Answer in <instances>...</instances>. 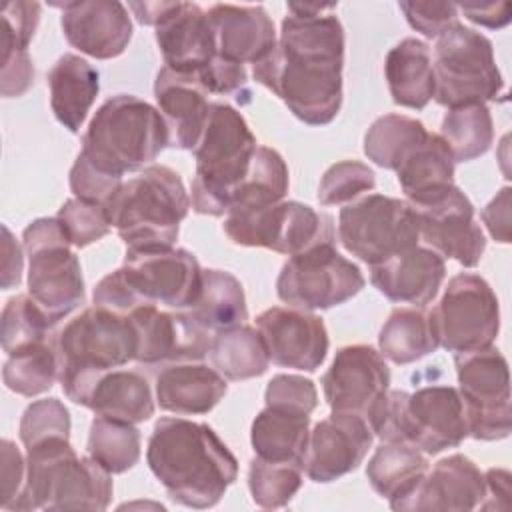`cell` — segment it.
Instances as JSON below:
<instances>
[{"label": "cell", "mask_w": 512, "mask_h": 512, "mask_svg": "<svg viewBox=\"0 0 512 512\" xmlns=\"http://www.w3.org/2000/svg\"><path fill=\"white\" fill-rule=\"evenodd\" d=\"M268 356L276 366L316 372L328 354L324 320L308 310L272 306L256 316Z\"/></svg>", "instance_id": "cell-20"}, {"label": "cell", "mask_w": 512, "mask_h": 512, "mask_svg": "<svg viewBox=\"0 0 512 512\" xmlns=\"http://www.w3.org/2000/svg\"><path fill=\"white\" fill-rule=\"evenodd\" d=\"M428 136L426 126L406 114H384L364 134V154L376 166L396 170L404 156Z\"/></svg>", "instance_id": "cell-40"}, {"label": "cell", "mask_w": 512, "mask_h": 512, "mask_svg": "<svg viewBox=\"0 0 512 512\" xmlns=\"http://www.w3.org/2000/svg\"><path fill=\"white\" fill-rule=\"evenodd\" d=\"M24 248L14 240L8 226H2V290H10L22 280Z\"/></svg>", "instance_id": "cell-57"}, {"label": "cell", "mask_w": 512, "mask_h": 512, "mask_svg": "<svg viewBox=\"0 0 512 512\" xmlns=\"http://www.w3.org/2000/svg\"><path fill=\"white\" fill-rule=\"evenodd\" d=\"M384 76L390 96L398 106L422 110L434 98L430 48L418 38H404L388 50Z\"/></svg>", "instance_id": "cell-31"}, {"label": "cell", "mask_w": 512, "mask_h": 512, "mask_svg": "<svg viewBox=\"0 0 512 512\" xmlns=\"http://www.w3.org/2000/svg\"><path fill=\"white\" fill-rule=\"evenodd\" d=\"M72 242L54 218H36L22 232L28 256V294L44 310L52 326L84 302V278Z\"/></svg>", "instance_id": "cell-9"}, {"label": "cell", "mask_w": 512, "mask_h": 512, "mask_svg": "<svg viewBox=\"0 0 512 512\" xmlns=\"http://www.w3.org/2000/svg\"><path fill=\"white\" fill-rule=\"evenodd\" d=\"M510 200H512V190H510V186H504L484 206V210L480 214L488 234L500 244L510 242Z\"/></svg>", "instance_id": "cell-55"}, {"label": "cell", "mask_w": 512, "mask_h": 512, "mask_svg": "<svg viewBox=\"0 0 512 512\" xmlns=\"http://www.w3.org/2000/svg\"><path fill=\"white\" fill-rule=\"evenodd\" d=\"M140 430L122 420L96 416L88 432V456L102 464L110 474H122L140 460Z\"/></svg>", "instance_id": "cell-41"}, {"label": "cell", "mask_w": 512, "mask_h": 512, "mask_svg": "<svg viewBox=\"0 0 512 512\" xmlns=\"http://www.w3.org/2000/svg\"><path fill=\"white\" fill-rule=\"evenodd\" d=\"M258 144L244 116L224 102H212L196 144V176L190 204L196 214L226 216L234 188L250 170Z\"/></svg>", "instance_id": "cell-6"}, {"label": "cell", "mask_w": 512, "mask_h": 512, "mask_svg": "<svg viewBox=\"0 0 512 512\" xmlns=\"http://www.w3.org/2000/svg\"><path fill=\"white\" fill-rule=\"evenodd\" d=\"M380 354L394 364L416 362L438 348L428 314L416 308H396L378 334Z\"/></svg>", "instance_id": "cell-38"}, {"label": "cell", "mask_w": 512, "mask_h": 512, "mask_svg": "<svg viewBox=\"0 0 512 512\" xmlns=\"http://www.w3.org/2000/svg\"><path fill=\"white\" fill-rule=\"evenodd\" d=\"M56 218L62 222L72 246L76 248H86L110 232L106 208L76 196L60 206Z\"/></svg>", "instance_id": "cell-47"}, {"label": "cell", "mask_w": 512, "mask_h": 512, "mask_svg": "<svg viewBox=\"0 0 512 512\" xmlns=\"http://www.w3.org/2000/svg\"><path fill=\"white\" fill-rule=\"evenodd\" d=\"M104 208L126 250H162L174 246L192 204L180 174L152 164L122 182Z\"/></svg>", "instance_id": "cell-5"}, {"label": "cell", "mask_w": 512, "mask_h": 512, "mask_svg": "<svg viewBox=\"0 0 512 512\" xmlns=\"http://www.w3.org/2000/svg\"><path fill=\"white\" fill-rule=\"evenodd\" d=\"M196 76L208 94H234L240 92L248 82L246 66L220 56H214L210 64L204 66Z\"/></svg>", "instance_id": "cell-53"}, {"label": "cell", "mask_w": 512, "mask_h": 512, "mask_svg": "<svg viewBox=\"0 0 512 512\" xmlns=\"http://www.w3.org/2000/svg\"><path fill=\"white\" fill-rule=\"evenodd\" d=\"M52 322L30 294L12 296L2 310V348L8 356L46 342Z\"/></svg>", "instance_id": "cell-43"}, {"label": "cell", "mask_w": 512, "mask_h": 512, "mask_svg": "<svg viewBox=\"0 0 512 512\" xmlns=\"http://www.w3.org/2000/svg\"><path fill=\"white\" fill-rule=\"evenodd\" d=\"M310 440V414L266 406L252 422L250 442L256 456L304 468Z\"/></svg>", "instance_id": "cell-32"}, {"label": "cell", "mask_w": 512, "mask_h": 512, "mask_svg": "<svg viewBox=\"0 0 512 512\" xmlns=\"http://www.w3.org/2000/svg\"><path fill=\"white\" fill-rule=\"evenodd\" d=\"M40 10L38 2L16 0L8 2L2 8V48H18L28 50L30 40L36 34L40 24Z\"/></svg>", "instance_id": "cell-50"}, {"label": "cell", "mask_w": 512, "mask_h": 512, "mask_svg": "<svg viewBox=\"0 0 512 512\" xmlns=\"http://www.w3.org/2000/svg\"><path fill=\"white\" fill-rule=\"evenodd\" d=\"M124 180L112 178L98 168H94L86 158L80 154L76 156L72 168H70V190L76 198L102 204L118 190V186Z\"/></svg>", "instance_id": "cell-51"}, {"label": "cell", "mask_w": 512, "mask_h": 512, "mask_svg": "<svg viewBox=\"0 0 512 512\" xmlns=\"http://www.w3.org/2000/svg\"><path fill=\"white\" fill-rule=\"evenodd\" d=\"M428 318L438 346L454 354L492 346L500 330L498 298L490 284L472 272L450 278Z\"/></svg>", "instance_id": "cell-13"}, {"label": "cell", "mask_w": 512, "mask_h": 512, "mask_svg": "<svg viewBox=\"0 0 512 512\" xmlns=\"http://www.w3.org/2000/svg\"><path fill=\"white\" fill-rule=\"evenodd\" d=\"M222 228L238 246L268 248L286 256L336 240L332 216L296 200H280L258 210L230 212Z\"/></svg>", "instance_id": "cell-12"}, {"label": "cell", "mask_w": 512, "mask_h": 512, "mask_svg": "<svg viewBox=\"0 0 512 512\" xmlns=\"http://www.w3.org/2000/svg\"><path fill=\"white\" fill-rule=\"evenodd\" d=\"M60 26L70 46L96 60L120 56L132 40V20L122 2L84 0L58 4Z\"/></svg>", "instance_id": "cell-22"}, {"label": "cell", "mask_w": 512, "mask_h": 512, "mask_svg": "<svg viewBox=\"0 0 512 512\" xmlns=\"http://www.w3.org/2000/svg\"><path fill=\"white\" fill-rule=\"evenodd\" d=\"M216 56L236 64H258L276 46L274 22L262 6L214 4L208 10Z\"/></svg>", "instance_id": "cell-25"}, {"label": "cell", "mask_w": 512, "mask_h": 512, "mask_svg": "<svg viewBox=\"0 0 512 512\" xmlns=\"http://www.w3.org/2000/svg\"><path fill=\"white\" fill-rule=\"evenodd\" d=\"M2 502L4 510H10L12 502L20 494L26 480V458L12 440H2Z\"/></svg>", "instance_id": "cell-54"}, {"label": "cell", "mask_w": 512, "mask_h": 512, "mask_svg": "<svg viewBox=\"0 0 512 512\" xmlns=\"http://www.w3.org/2000/svg\"><path fill=\"white\" fill-rule=\"evenodd\" d=\"M454 158L440 134L428 136L416 144L394 170L408 204L426 200L428 196L454 184Z\"/></svg>", "instance_id": "cell-34"}, {"label": "cell", "mask_w": 512, "mask_h": 512, "mask_svg": "<svg viewBox=\"0 0 512 512\" xmlns=\"http://www.w3.org/2000/svg\"><path fill=\"white\" fill-rule=\"evenodd\" d=\"M266 406L312 414L318 406V392L310 378L298 374H276L264 392Z\"/></svg>", "instance_id": "cell-48"}, {"label": "cell", "mask_w": 512, "mask_h": 512, "mask_svg": "<svg viewBox=\"0 0 512 512\" xmlns=\"http://www.w3.org/2000/svg\"><path fill=\"white\" fill-rule=\"evenodd\" d=\"M62 390L120 368L136 358L138 338L128 314L90 306L74 316L54 340Z\"/></svg>", "instance_id": "cell-8"}, {"label": "cell", "mask_w": 512, "mask_h": 512, "mask_svg": "<svg viewBox=\"0 0 512 512\" xmlns=\"http://www.w3.org/2000/svg\"><path fill=\"white\" fill-rule=\"evenodd\" d=\"M302 466L254 456L248 466V490L256 506L282 508L302 486Z\"/></svg>", "instance_id": "cell-44"}, {"label": "cell", "mask_w": 512, "mask_h": 512, "mask_svg": "<svg viewBox=\"0 0 512 512\" xmlns=\"http://www.w3.org/2000/svg\"><path fill=\"white\" fill-rule=\"evenodd\" d=\"M432 70L434 100L444 108L486 104L504 88L492 42L460 22L438 36Z\"/></svg>", "instance_id": "cell-10"}, {"label": "cell", "mask_w": 512, "mask_h": 512, "mask_svg": "<svg viewBox=\"0 0 512 512\" xmlns=\"http://www.w3.org/2000/svg\"><path fill=\"white\" fill-rule=\"evenodd\" d=\"M486 494L480 468L464 454H452L434 464L410 494L390 504L392 510H474Z\"/></svg>", "instance_id": "cell-23"}, {"label": "cell", "mask_w": 512, "mask_h": 512, "mask_svg": "<svg viewBox=\"0 0 512 512\" xmlns=\"http://www.w3.org/2000/svg\"><path fill=\"white\" fill-rule=\"evenodd\" d=\"M74 404L90 408L96 416L140 424L154 414L148 380L136 370H108L96 374L78 394Z\"/></svg>", "instance_id": "cell-29"}, {"label": "cell", "mask_w": 512, "mask_h": 512, "mask_svg": "<svg viewBox=\"0 0 512 512\" xmlns=\"http://www.w3.org/2000/svg\"><path fill=\"white\" fill-rule=\"evenodd\" d=\"M444 276V258L424 246H414L382 264L370 266L372 286L398 304H430L436 298Z\"/></svg>", "instance_id": "cell-27"}, {"label": "cell", "mask_w": 512, "mask_h": 512, "mask_svg": "<svg viewBox=\"0 0 512 512\" xmlns=\"http://www.w3.org/2000/svg\"><path fill=\"white\" fill-rule=\"evenodd\" d=\"M338 240L346 252L376 266L418 246L420 232L416 214L406 200L364 194L340 210Z\"/></svg>", "instance_id": "cell-11"}, {"label": "cell", "mask_w": 512, "mask_h": 512, "mask_svg": "<svg viewBox=\"0 0 512 512\" xmlns=\"http://www.w3.org/2000/svg\"><path fill=\"white\" fill-rule=\"evenodd\" d=\"M408 24L426 38H438L458 24V6L454 2H398Z\"/></svg>", "instance_id": "cell-49"}, {"label": "cell", "mask_w": 512, "mask_h": 512, "mask_svg": "<svg viewBox=\"0 0 512 512\" xmlns=\"http://www.w3.org/2000/svg\"><path fill=\"white\" fill-rule=\"evenodd\" d=\"M370 428L382 442H404L432 456L468 436L464 404L452 386H424L412 394L390 390Z\"/></svg>", "instance_id": "cell-7"}, {"label": "cell", "mask_w": 512, "mask_h": 512, "mask_svg": "<svg viewBox=\"0 0 512 512\" xmlns=\"http://www.w3.org/2000/svg\"><path fill=\"white\" fill-rule=\"evenodd\" d=\"M130 320L136 330V362H196L208 354L210 334L202 330L184 310L166 312L154 304L132 310Z\"/></svg>", "instance_id": "cell-21"}, {"label": "cell", "mask_w": 512, "mask_h": 512, "mask_svg": "<svg viewBox=\"0 0 512 512\" xmlns=\"http://www.w3.org/2000/svg\"><path fill=\"white\" fill-rule=\"evenodd\" d=\"M170 146L168 126L158 108L132 94L108 98L82 134L80 156L100 172L124 180V174L152 166Z\"/></svg>", "instance_id": "cell-3"}, {"label": "cell", "mask_w": 512, "mask_h": 512, "mask_svg": "<svg viewBox=\"0 0 512 512\" xmlns=\"http://www.w3.org/2000/svg\"><path fill=\"white\" fill-rule=\"evenodd\" d=\"M420 238L442 258L474 268L486 250V236L474 220V206L458 186H448L422 202L410 204Z\"/></svg>", "instance_id": "cell-18"}, {"label": "cell", "mask_w": 512, "mask_h": 512, "mask_svg": "<svg viewBox=\"0 0 512 512\" xmlns=\"http://www.w3.org/2000/svg\"><path fill=\"white\" fill-rule=\"evenodd\" d=\"M164 66L184 74H198L216 56V38L208 12L194 2H174L154 26Z\"/></svg>", "instance_id": "cell-24"}, {"label": "cell", "mask_w": 512, "mask_h": 512, "mask_svg": "<svg viewBox=\"0 0 512 512\" xmlns=\"http://www.w3.org/2000/svg\"><path fill=\"white\" fill-rule=\"evenodd\" d=\"M364 284L360 268L344 258L334 242H322L284 262L276 294L292 308L328 310L354 298Z\"/></svg>", "instance_id": "cell-14"}, {"label": "cell", "mask_w": 512, "mask_h": 512, "mask_svg": "<svg viewBox=\"0 0 512 512\" xmlns=\"http://www.w3.org/2000/svg\"><path fill=\"white\" fill-rule=\"evenodd\" d=\"M288 184V166L284 158L268 146H258L248 174L230 196L226 214L258 210L276 204L288 194Z\"/></svg>", "instance_id": "cell-37"}, {"label": "cell", "mask_w": 512, "mask_h": 512, "mask_svg": "<svg viewBox=\"0 0 512 512\" xmlns=\"http://www.w3.org/2000/svg\"><path fill=\"white\" fill-rule=\"evenodd\" d=\"M208 358L226 380L234 382L258 378L270 366L262 334L246 324L212 334Z\"/></svg>", "instance_id": "cell-36"}, {"label": "cell", "mask_w": 512, "mask_h": 512, "mask_svg": "<svg viewBox=\"0 0 512 512\" xmlns=\"http://www.w3.org/2000/svg\"><path fill=\"white\" fill-rule=\"evenodd\" d=\"M34 84V64L28 50L2 48V86L4 98H18Z\"/></svg>", "instance_id": "cell-52"}, {"label": "cell", "mask_w": 512, "mask_h": 512, "mask_svg": "<svg viewBox=\"0 0 512 512\" xmlns=\"http://www.w3.org/2000/svg\"><path fill=\"white\" fill-rule=\"evenodd\" d=\"M440 138L450 148L454 162H470L484 156L494 142L488 106L472 102L448 108L440 124Z\"/></svg>", "instance_id": "cell-39"}, {"label": "cell", "mask_w": 512, "mask_h": 512, "mask_svg": "<svg viewBox=\"0 0 512 512\" xmlns=\"http://www.w3.org/2000/svg\"><path fill=\"white\" fill-rule=\"evenodd\" d=\"M140 306L162 304L174 310L192 306L200 292L202 268L184 248L126 250L118 268Z\"/></svg>", "instance_id": "cell-16"}, {"label": "cell", "mask_w": 512, "mask_h": 512, "mask_svg": "<svg viewBox=\"0 0 512 512\" xmlns=\"http://www.w3.org/2000/svg\"><path fill=\"white\" fill-rule=\"evenodd\" d=\"M174 2H128L136 20L146 26H156L172 8Z\"/></svg>", "instance_id": "cell-59"}, {"label": "cell", "mask_w": 512, "mask_h": 512, "mask_svg": "<svg viewBox=\"0 0 512 512\" xmlns=\"http://www.w3.org/2000/svg\"><path fill=\"white\" fill-rule=\"evenodd\" d=\"M370 424L350 412H332L310 430L304 472L312 482H332L356 470L372 448Z\"/></svg>", "instance_id": "cell-19"}, {"label": "cell", "mask_w": 512, "mask_h": 512, "mask_svg": "<svg viewBox=\"0 0 512 512\" xmlns=\"http://www.w3.org/2000/svg\"><path fill=\"white\" fill-rule=\"evenodd\" d=\"M226 392V378L200 362L168 364L156 374L158 406L178 416L208 414Z\"/></svg>", "instance_id": "cell-28"}, {"label": "cell", "mask_w": 512, "mask_h": 512, "mask_svg": "<svg viewBox=\"0 0 512 512\" xmlns=\"http://www.w3.org/2000/svg\"><path fill=\"white\" fill-rule=\"evenodd\" d=\"M184 312L208 334L242 326L248 320L244 288L234 274L206 268L202 270L200 292Z\"/></svg>", "instance_id": "cell-33"}, {"label": "cell", "mask_w": 512, "mask_h": 512, "mask_svg": "<svg viewBox=\"0 0 512 512\" xmlns=\"http://www.w3.org/2000/svg\"><path fill=\"white\" fill-rule=\"evenodd\" d=\"M112 474L92 456H78L70 438L26 448V480L10 510H106Z\"/></svg>", "instance_id": "cell-4"}, {"label": "cell", "mask_w": 512, "mask_h": 512, "mask_svg": "<svg viewBox=\"0 0 512 512\" xmlns=\"http://www.w3.org/2000/svg\"><path fill=\"white\" fill-rule=\"evenodd\" d=\"M470 22L484 28H504L512 18V6L508 2H490V4H456Z\"/></svg>", "instance_id": "cell-56"}, {"label": "cell", "mask_w": 512, "mask_h": 512, "mask_svg": "<svg viewBox=\"0 0 512 512\" xmlns=\"http://www.w3.org/2000/svg\"><path fill=\"white\" fill-rule=\"evenodd\" d=\"M48 88L56 120L78 134L100 90L96 68L76 54H62L48 72Z\"/></svg>", "instance_id": "cell-30"}, {"label": "cell", "mask_w": 512, "mask_h": 512, "mask_svg": "<svg viewBox=\"0 0 512 512\" xmlns=\"http://www.w3.org/2000/svg\"><path fill=\"white\" fill-rule=\"evenodd\" d=\"M146 462L168 496L188 508H212L238 478V462L202 422L160 418L148 438Z\"/></svg>", "instance_id": "cell-2"}, {"label": "cell", "mask_w": 512, "mask_h": 512, "mask_svg": "<svg viewBox=\"0 0 512 512\" xmlns=\"http://www.w3.org/2000/svg\"><path fill=\"white\" fill-rule=\"evenodd\" d=\"M322 390L332 412L358 414L372 424L390 392V368L368 344L342 346L322 376Z\"/></svg>", "instance_id": "cell-17"}, {"label": "cell", "mask_w": 512, "mask_h": 512, "mask_svg": "<svg viewBox=\"0 0 512 512\" xmlns=\"http://www.w3.org/2000/svg\"><path fill=\"white\" fill-rule=\"evenodd\" d=\"M374 186L376 174L368 164L358 160H342L324 172L318 184V202L322 206L350 204L374 190Z\"/></svg>", "instance_id": "cell-45"}, {"label": "cell", "mask_w": 512, "mask_h": 512, "mask_svg": "<svg viewBox=\"0 0 512 512\" xmlns=\"http://www.w3.org/2000/svg\"><path fill=\"white\" fill-rule=\"evenodd\" d=\"M458 392L464 404L468 436L484 442L510 434V372L504 354L494 348L454 354Z\"/></svg>", "instance_id": "cell-15"}, {"label": "cell", "mask_w": 512, "mask_h": 512, "mask_svg": "<svg viewBox=\"0 0 512 512\" xmlns=\"http://www.w3.org/2000/svg\"><path fill=\"white\" fill-rule=\"evenodd\" d=\"M428 472V458L404 442H382L366 466V478L376 494L390 504L404 498Z\"/></svg>", "instance_id": "cell-35"}, {"label": "cell", "mask_w": 512, "mask_h": 512, "mask_svg": "<svg viewBox=\"0 0 512 512\" xmlns=\"http://www.w3.org/2000/svg\"><path fill=\"white\" fill-rule=\"evenodd\" d=\"M486 494L478 508L482 510H508L510 508V474L502 468H490L484 474Z\"/></svg>", "instance_id": "cell-58"}, {"label": "cell", "mask_w": 512, "mask_h": 512, "mask_svg": "<svg viewBox=\"0 0 512 512\" xmlns=\"http://www.w3.org/2000/svg\"><path fill=\"white\" fill-rule=\"evenodd\" d=\"M158 110L168 126L170 146L194 150L210 112L208 90L196 74H184L162 66L154 80Z\"/></svg>", "instance_id": "cell-26"}, {"label": "cell", "mask_w": 512, "mask_h": 512, "mask_svg": "<svg viewBox=\"0 0 512 512\" xmlns=\"http://www.w3.org/2000/svg\"><path fill=\"white\" fill-rule=\"evenodd\" d=\"M346 36L336 14H290L274 50L254 64V80L310 126L330 124L342 108Z\"/></svg>", "instance_id": "cell-1"}, {"label": "cell", "mask_w": 512, "mask_h": 512, "mask_svg": "<svg viewBox=\"0 0 512 512\" xmlns=\"http://www.w3.org/2000/svg\"><path fill=\"white\" fill-rule=\"evenodd\" d=\"M18 434L26 448L50 438H70V412L58 398L36 400L24 410Z\"/></svg>", "instance_id": "cell-46"}, {"label": "cell", "mask_w": 512, "mask_h": 512, "mask_svg": "<svg viewBox=\"0 0 512 512\" xmlns=\"http://www.w3.org/2000/svg\"><path fill=\"white\" fill-rule=\"evenodd\" d=\"M60 364L56 346L50 342L8 356L2 368V380L8 390L32 398L48 392L58 380Z\"/></svg>", "instance_id": "cell-42"}]
</instances>
